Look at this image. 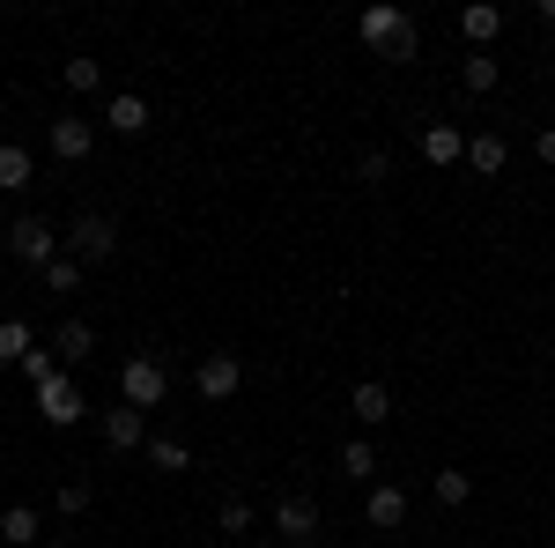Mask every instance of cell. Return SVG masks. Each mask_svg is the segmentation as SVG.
<instances>
[{
  "mask_svg": "<svg viewBox=\"0 0 555 548\" xmlns=\"http://www.w3.org/2000/svg\"><path fill=\"white\" fill-rule=\"evenodd\" d=\"M423 164H437V170L467 164V133L452 127V119H437V127H423Z\"/></svg>",
  "mask_w": 555,
  "mask_h": 548,
  "instance_id": "obj_9",
  "label": "cell"
},
{
  "mask_svg": "<svg viewBox=\"0 0 555 548\" xmlns=\"http://www.w3.org/2000/svg\"><path fill=\"white\" fill-rule=\"evenodd\" d=\"M253 548H282V541H253Z\"/></svg>",
  "mask_w": 555,
  "mask_h": 548,
  "instance_id": "obj_31",
  "label": "cell"
},
{
  "mask_svg": "<svg viewBox=\"0 0 555 548\" xmlns=\"http://www.w3.org/2000/svg\"><path fill=\"white\" fill-rule=\"evenodd\" d=\"M274 534H282V548H319V534H326L319 526V505L311 497H282L274 505Z\"/></svg>",
  "mask_w": 555,
  "mask_h": 548,
  "instance_id": "obj_3",
  "label": "cell"
},
{
  "mask_svg": "<svg viewBox=\"0 0 555 548\" xmlns=\"http://www.w3.org/2000/svg\"><path fill=\"white\" fill-rule=\"evenodd\" d=\"M149 467H156V474H185V467H193V453H185L178 437H149Z\"/></svg>",
  "mask_w": 555,
  "mask_h": 548,
  "instance_id": "obj_20",
  "label": "cell"
},
{
  "mask_svg": "<svg viewBox=\"0 0 555 548\" xmlns=\"http://www.w3.org/2000/svg\"><path fill=\"white\" fill-rule=\"evenodd\" d=\"M467 497H474V482L460 474V467H444V474H437V505H444V511H460Z\"/></svg>",
  "mask_w": 555,
  "mask_h": 548,
  "instance_id": "obj_24",
  "label": "cell"
},
{
  "mask_svg": "<svg viewBox=\"0 0 555 548\" xmlns=\"http://www.w3.org/2000/svg\"><path fill=\"white\" fill-rule=\"evenodd\" d=\"M356 38L371 44V52H378V60H392V67H400V60H415V38H423V30H415V15H408V8H363V15H356Z\"/></svg>",
  "mask_w": 555,
  "mask_h": 548,
  "instance_id": "obj_1",
  "label": "cell"
},
{
  "mask_svg": "<svg viewBox=\"0 0 555 548\" xmlns=\"http://www.w3.org/2000/svg\"><path fill=\"white\" fill-rule=\"evenodd\" d=\"M38 178V164H30V149L23 141H0V193H23Z\"/></svg>",
  "mask_w": 555,
  "mask_h": 548,
  "instance_id": "obj_15",
  "label": "cell"
},
{
  "mask_svg": "<svg viewBox=\"0 0 555 548\" xmlns=\"http://www.w3.org/2000/svg\"><path fill=\"white\" fill-rule=\"evenodd\" d=\"M38 534H44V519L30 505H8V511H0V541H8V548H30Z\"/></svg>",
  "mask_w": 555,
  "mask_h": 548,
  "instance_id": "obj_16",
  "label": "cell"
},
{
  "mask_svg": "<svg viewBox=\"0 0 555 548\" xmlns=\"http://www.w3.org/2000/svg\"><path fill=\"white\" fill-rule=\"evenodd\" d=\"M89 149H96V127L89 119H52V156L60 164H89Z\"/></svg>",
  "mask_w": 555,
  "mask_h": 548,
  "instance_id": "obj_11",
  "label": "cell"
},
{
  "mask_svg": "<svg viewBox=\"0 0 555 548\" xmlns=\"http://www.w3.org/2000/svg\"><path fill=\"white\" fill-rule=\"evenodd\" d=\"M52 245H60V238H52V222H44V215H23V222L8 230V253L23 259V267H38V275L52 267V259H60Z\"/></svg>",
  "mask_w": 555,
  "mask_h": 548,
  "instance_id": "obj_5",
  "label": "cell"
},
{
  "mask_svg": "<svg viewBox=\"0 0 555 548\" xmlns=\"http://www.w3.org/2000/svg\"><path fill=\"white\" fill-rule=\"evenodd\" d=\"M23 356H38L30 319H0V364H23Z\"/></svg>",
  "mask_w": 555,
  "mask_h": 548,
  "instance_id": "obj_18",
  "label": "cell"
},
{
  "mask_svg": "<svg viewBox=\"0 0 555 548\" xmlns=\"http://www.w3.org/2000/svg\"><path fill=\"white\" fill-rule=\"evenodd\" d=\"M533 15H541V23H548V30H555V0H541V8H533Z\"/></svg>",
  "mask_w": 555,
  "mask_h": 548,
  "instance_id": "obj_30",
  "label": "cell"
},
{
  "mask_svg": "<svg viewBox=\"0 0 555 548\" xmlns=\"http://www.w3.org/2000/svg\"><path fill=\"white\" fill-rule=\"evenodd\" d=\"M460 30H467V44H474V52H489V44L504 38V8H489V0H474L467 15H460Z\"/></svg>",
  "mask_w": 555,
  "mask_h": 548,
  "instance_id": "obj_12",
  "label": "cell"
},
{
  "mask_svg": "<svg viewBox=\"0 0 555 548\" xmlns=\"http://www.w3.org/2000/svg\"><path fill=\"white\" fill-rule=\"evenodd\" d=\"M104 127H112V133H149V97L119 89V97L104 104Z\"/></svg>",
  "mask_w": 555,
  "mask_h": 548,
  "instance_id": "obj_14",
  "label": "cell"
},
{
  "mask_svg": "<svg viewBox=\"0 0 555 548\" xmlns=\"http://www.w3.org/2000/svg\"><path fill=\"white\" fill-rule=\"evenodd\" d=\"M104 445H112V453H149V416L127 408V400L104 408Z\"/></svg>",
  "mask_w": 555,
  "mask_h": 548,
  "instance_id": "obj_6",
  "label": "cell"
},
{
  "mask_svg": "<svg viewBox=\"0 0 555 548\" xmlns=\"http://www.w3.org/2000/svg\"><path fill=\"white\" fill-rule=\"evenodd\" d=\"M75 282H82V259H67V253H60L52 267H44V290H52V296H67Z\"/></svg>",
  "mask_w": 555,
  "mask_h": 548,
  "instance_id": "obj_26",
  "label": "cell"
},
{
  "mask_svg": "<svg viewBox=\"0 0 555 548\" xmlns=\"http://www.w3.org/2000/svg\"><path fill=\"white\" fill-rule=\"evenodd\" d=\"M215 526H222V534H245V526H253V505H245V497H230V505L215 511Z\"/></svg>",
  "mask_w": 555,
  "mask_h": 548,
  "instance_id": "obj_27",
  "label": "cell"
},
{
  "mask_svg": "<svg viewBox=\"0 0 555 548\" xmlns=\"http://www.w3.org/2000/svg\"><path fill=\"white\" fill-rule=\"evenodd\" d=\"M460 82H467L474 97H489V89H496V52H467V67H460Z\"/></svg>",
  "mask_w": 555,
  "mask_h": 548,
  "instance_id": "obj_21",
  "label": "cell"
},
{
  "mask_svg": "<svg viewBox=\"0 0 555 548\" xmlns=\"http://www.w3.org/2000/svg\"><path fill=\"white\" fill-rule=\"evenodd\" d=\"M533 156H541V164L555 170V127H541V141H533Z\"/></svg>",
  "mask_w": 555,
  "mask_h": 548,
  "instance_id": "obj_29",
  "label": "cell"
},
{
  "mask_svg": "<svg viewBox=\"0 0 555 548\" xmlns=\"http://www.w3.org/2000/svg\"><path fill=\"white\" fill-rule=\"evenodd\" d=\"M112 253H119V222H112V215H75L67 259H112Z\"/></svg>",
  "mask_w": 555,
  "mask_h": 548,
  "instance_id": "obj_4",
  "label": "cell"
},
{
  "mask_svg": "<svg viewBox=\"0 0 555 548\" xmlns=\"http://www.w3.org/2000/svg\"><path fill=\"white\" fill-rule=\"evenodd\" d=\"M341 474H348V482H378V453H371L363 437H356V445H341Z\"/></svg>",
  "mask_w": 555,
  "mask_h": 548,
  "instance_id": "obj_22",
  "label": "cell"
},
{
  "mask_svg": "<svg viewBox=\"0 0 555 548\" xmlns=\"http://www.w3.org/2000/svg\"><path fill=\"white\" fill-rule=\"evenodd\" d=\"M52 348H60V356H67V364H82L89 348H96V334H89L82 319H60V327H52Z\"/></svg>",
  "mask_w": 555,
  "mask_h": 548,
  "instance_id": "obj_19",
  "label": "cell"
},
{
  "mask_svg": "<svg viewBox=\"0 0 555 548\" xmlns=\"http://www.w3.org/2000/svg\"><path fill=\"white\" fill-rule=\"evenodd\" d=\"M363 519H371L378 534H400V526H408V489H392V482H371V497H363Z\"/></svg>",
  "mask_w": 555,
  "mask_h": 548,
  "instance_id": "obj_8",
  "label": "cell"
},
{
  "mask_svg": "<svg viewBox=\"0 0 555 548\" xmlns=\"http://www.w3.org/2000/svg\"><path fill=\"white\" fill-rule=\"evenodd\" d=\"M89 497H96L89 482H60V497H52V511H60V519H82V511H89Z\"/></svg>",
  "mask_w": 555,
  "mask_h": 548,
  "instance_id": "obj_25",
  "label": "cell"
},
{
  "mask_svg": "<svg viewBox=\"0 0 555 548\" xmlns=\"http://www.w3.org/2000/svg\"><path fill=\"white\" fill-rule=\"evenodd\" d=\"M356 170H363V186H385V178H392V156H385V149H371Z\"/></svg>",
  "mask_w": 555,
  "mask_h": 548,
  "instance_id": "obj_28",
  "label": "cell"
},
{
  "mask_svg": "<svg viewBox=\"0 0 555 548\" xmlns=\"http://www.w3.org/2000/svg\"><path fill=\"white\" fill-rule=\"evenodd\" d=\"M60 82L75 89V97H89V89H104V67H96V60H67V67H60Z\"/></svg>",
  "mask_w": 555,
  "mask_h": 548,
  "instance_id": "obj_23",
  "label": "cell"
},
{
  "mask_svg": "<svg viewBox=\"0 0 555 548\" xmlns=\"http://www.w3.org/2000/svg\"><path fill=\"white\" fill-rule=\"evenodd\" d=\"M193 379H201V400H230V393L245 385V364H237V356H201Z\"/></svg>",
  "mask_w": 555,
  "mask_h": 548,
  "instance_id": "obj_10",
  "label": "cell"
},
{
  "mask_svg": "<svg viewBox=\"0 0 555 548\" xmlns=\"http://www.w3.org/2000/svg\"><path fill=\"white\" fill-rule=\"evenodd\" d=\"M38 416H44V422H75V416H82V393H75V371H52V379L38 385Z\"/></svg>",
  "mask_w": 555,
  "mask_h": 548,
  "instance_id": "obj_7",
  "label": "cell"
},
{
  "mask_svg": "<svg viewBox=\"0 0 555 548\" xmlns=\"http://www.w3.org/2000/svg\"><path fill=\"white\" fill-rule=\"evenodd\" d=\"M504 164H512L504 133H467V170H481V178H504Z\"/></svg>",
  "mask_w": 555,
  "mask_h": 548,
  "instance_id": "obj_13",
  "label": "cell"
},
{
  "mask_svg": "<svg viewBox=\"0 0 555 548\" xmlns=\"http://www.w3.org/2000/svg\"><path fill=\"white\" fill-rule=\"evenodd\" d=\"M164 393H171V364H164V356H127V364H119V400H127V408L156 416Z\"/></svg>",
  "mask_w": 555,
  "mask_h": 548,
  "instance_id": "obj_2",
  "label": "cell"
},
{
  "mask_svg": "<svg viewBox=\"0 0 555 548\" xmlns=\"http://www.w3.org/2000/svg\"><path fill=\"white\" fill-rule=\"evenodd\" d=\"M348 408H356V422H371V430H378V422L392 416V393H385L378 379H363L356 393H348Z\"/></svg>",
  "mask_w": 555,
  "mask_h": 548,
  "instance_id": "obj_17",
  "label": "cell"
}]
</instances>
